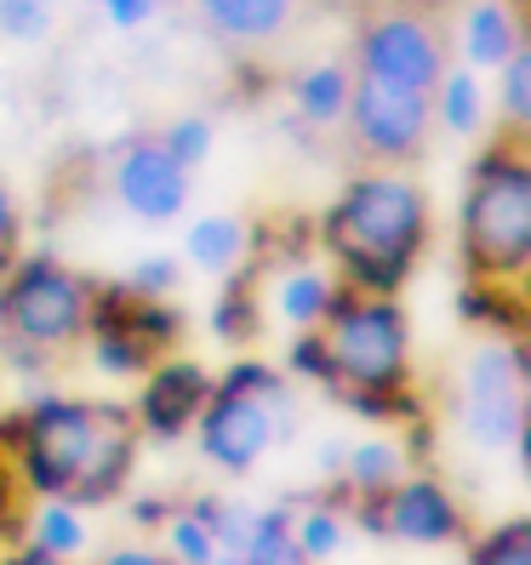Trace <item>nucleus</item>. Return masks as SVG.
<instances>
[{
	"mask_svg": "<svg viewBox=\"0 0 531 565\" xmlns=\"http://www.w3.org/2000/svg\"><path fill=\"white\" fill-rule=\"evenodd\" d=\"M144 428L120 401H41L0 423V457L35 503L109 509L138 475Z\"/></svg>",
	"mask_w": 531,
	"mask_h": 565,
	"instance_id": "1",
	"label": "nucleus"
},
{
	"mask_svg": "<svg viewBox=\"0 0 531 565\" xmlns=\"http://www.w3.org/2000/svg\"><path fill=\"white\" fill-rule=\"evenodd\" d=\"M297 360L367 417H401L412 406V320L394 291L338 280L309 320Z\"/></svg>",
	"mask_w": 531,
	"mask_h": 565,
	"instance_id": "2",
	"label": "nucleus"
},
{
	"mask_svg": "<svg viewBox=\"0 0 531 565\" xmlns=\"http://www.w3.org/2000/svg\"><path fill=\"white\" fill-rule=\"evenodd\" d=\"M428 235H435V212H428V189L412 172H354L320 217V246L331 269L360 291L401 297L428 252Z\"/></svg>",
	"mask_w": 531,
	"mask_h": 565,
	"instance_id": "3",
	"label": "nucleus"
},
{
	"mask_svg": "<svg viewBox=\"0 0 531 565\" xmlns=\"http://www.w3.org/2000/svg\"><path fill=\"white\" fill-rule=\"evenodd\" d=\"M457 263L475 291H503L531 275V143L491 138L457 201Z\"/></svg>",
	"mask_w": 531,
	"mask_h": 565,
	"instance_id": "4",
	"label": "nucleus"
},
{
	"mask_svg": "<svg viewBox=\"0 0 531 565\" xmlns=\"http://www.w3.org/2000/svg\"><path fill=\"white\" fill-rule=\"evenodd\" d=\"M104 286L57 257H18L0 275V349L23 365H57L86 349Z\"/></svg>",
	"mask_w": 531,
	"mask_h": 565,
	"instance_id": "5",
	"label": "nucleus"
},
{
	"mask_svg": "<svg viewBox=\"0 0 531 565\" xmlns=\"http://www.w3.org/2000/svg\"><path fill=\"white\" fill-rule=\"evenodd\" d=\"M349 70L401 86L417 97H446V81L457 75V18L383 7V0H354L349 29Z\"/></svg>",
	"mask_w": 531,
	"mask_h": 565,
	"instance_id": "6",
	"label": "nucleus"
},
{
	"mask_svg": "<svg viewBox=\"0 0 531 565\" xmlns=\"http://www.w3.org/2000/svg\"><path fill=\"white\" fill-rule=\"evenodd\" d=\"M338 126H343V149L354 160V172H417L440 138V97L367 81L343 63Z\"/></svg>",
	"mask_w": 531,
	"mask_h": 565,
	"instance_id": "7",
	"label": "nucleus"
},
{
	"mask_svg": "<svg viewBox=\"0 0 531 565\" xmlns=\"http://www.w3.org/2000/svg\"><path fill=\"white\" fill-rule=\"evenodd\" d=\"M275 377L269 372H235L229 383H212L194 435L201 451L229 475H246L252 462L275 446Z\"/></svg>",
	"mask_w": 531,
	"mask_h": 565,
	"instance_id": "8",
	"label": "nucleus"
},
{
	"mask_svg": "<svg viewBox=\"0 0 531 565\" xmlns=\"http://www.w3.org/2000/svg\"><path fill=\"white\" fill-rule=\"evenodd\" d=\"M183 7L229 63L280 57L309 18V0H183Z\"/></svg>",
	"mask_w": 531,
	"mask_h": 565,
	"instance_id": "9",
	"label": "nucleus"
},
{
	"mask_svg": "<svg viewBox=\"0 0 531 565\" xmlns=\"http://www.w3.org/2000/svg\"><path fill=\"white\" fill-rule=\"evenodd\" d=\"M463 428L486 451H503L520 440V360L514 343H486L475 349L463 372Z\"/></svg>",
	"mask_w": 531,
	"mask_h": 565,
	"instance_id": "10",
	"label": "nucleus"
},
{
	"mask_svg": "<svg viewBox=\"0 0 531 565\" xmlns=\"http://www.w3.org/2000/svg\"><path fill=\"white\" fill-rule=\"evenodd\" d=\"M378 531L417 548H440V543H457L469 531V520H463L457 497L435 475H401L378 497Z\"/></svg>",
	"mask_w": 531,
	"mask_h": 565,
	"instance_id": "11",
	"label": "nucleus"
},
{
	"mask_svg": "<svg viewBox=\"0 0 531 565\" xmlns=\"http://www.w3.org/2000/svg\"><path fill=\"white\" fill-rule=\"evenodd\" d=\"M115 194L131 217H172L189 201V166L172 154L166 138H144L115 154Z\"/></svg>",
	"mask_w": 531,
	"mask_h": 565,
	"instance_id": "12",
	"label": "nucleus"
},
{
	"mask_svg": "<svg viewBox=\"0 0 531 565\" xmlns=\"http://www.w3.org/2000/svg\"><path fill=\"white\" fill-rule=\"evenodd\" d=\"M144 394H138V406H131V417H138V428L149 440H178L194 428V417H201L206 406V394H212V377L201 372V365H189V360H160L144 372Z\"/></svg>",
	"mask_w": 531,
	"mask_h": 565,
	"instance_id": "13",
	"label": "nucleus"
},
{
	"mask_svg": "<svg viewBox=\"0 0 531 565\" xmlns=\"http://www.w3.org/2000/svg\"><path fill=\"white\" fill-rule=\"evenodd\" d=\"M497 70H503V81H497V138L531 143V18L520 23L514 46Z\"/></svg>",
	"mask_w": 531,
	"mask_h": 565,
	"instance_id": "14",
	"label": "nucleus"
},
{
	"mask_svg": "<svg viewBox=\"0 0 531 565\" xmlns=\"http://www.w3.org/2000/svg\"><path fill=\"white\" fill-rule=\"evenodd\" d=\"M29 543L57 554V559H75L86 548V520L75 503H41L35 514H29Z\"/></svg>",
	"mask_w": 531,
	"mask_h": 565,
	"instance_id": "15",
	"label": "nucleus"
},
{
	"mask_svg": "<svg viewBox=\"0 0 531 565\" xmlns=\"http://www.w3.org/2000/svg\"><path fill=\"white\" fill-rule=\"evenodd\" d=\"M469 565H531V514L486 525L469 543Z\"/></svg>",
	"mask_w": 531,
	"mask_h": 565,
	"instance_id": "16",
	"label": "nucleus"
},
{
	"mask_svg": "<svg viewBox=\"0 0 531 565\" xmlns=\"http://www.w3.org/2000/svg\"><path fill=\"white\" fill-rule=\"evenodd\" d=\"M246 565H304L297 554V537H291V514L286 509H269V514H252V537H246Z\"/></svg>",
	"mask_w": 531,
	"mask_h": 565,
	"instance_id": "17",
	"label": "nucleus"
},
{
	"mask_svg": "<svg viewBox=\"0 0 531 565\" xmlns=\"http://www.w3.org/2000/svg\"><path fill=\"white\" fill-rule=\"evenodd\" d=\"M406 475V462H401V451L394 446H383V440H367V446H354V457H349V491L354 497H383L394 480Z\"/></svg>",
	"mask_w": 531,
	"mask_h": 565,
	"instance_id": "18",
	"label": "nucleus"
},
{
	"mask_svg": "<svg viewBox=\"0 0 531 565\" xmlns=\"http://www.w3.org/2000/svg\"><path fill=\"white\" fill-rule=\"evenodd\" d=\"M166 554H172V565H212L217 554V537H212V503L189 509L172 520V531H166Z\"/></svg>",
	"mask_w": 531,
	"mask_h": 565,
	"instance_id": "19",
	"label": "nucleus"
},
{
	"mask_svg": "<svg viewBox=\"0 0 531 565\" xmlns=\"http://www.w3.org/2000/svg\"><path fill=\"white\" fill-rule=\"evenodd\" d=\"M291 537H297V554H304V565H320L326 554H338L343 543V520L331 509H315L304 520H291Z\"/></svg>",
	"mask_w": 531,
	"mask_h": 565,
	"instance_id": "20",
	"label": "nucleus"
},
{
	"mask_svg": "<svg viewBox=\"0 0 531 565\" xmlns=\"http://www.w3.org/2000/svg\"><path fill=\"white\" fill-rule=\"evenodd\" d=\"M23 537H29V491L12 462L0 457V548H12Z\"/></svg>",
	"mask_w": 531,
	"mask_h": 565,
	"instance_id": "21",
	"label": "nucleus"
},
{
	"mask_svg": "<svg viewBox=\"0 0 531 565\" xmlns=\"http://www.w3.org/2000/svg\"><path fill=\"white\" fill-rule=\"evenodd\" d=\"M514 360H520V469L531 480V326H520V338H514Z\"/></svg>",
	"mask_w": 531,
	"mask_h": 565,
	"instance_id": "22",
	"label": "nucleus"
},
{
	"mask_svg": "<svg viewBox=\"0 0 531 565\" xmlns=\"http://www.w3.org/2000/svg\"><path fill=\"white\" fill-rule=\"evenodd\" d=\"M18 246H23V206H18V194L7 189V178H0V275L23 257Z\"/></svg>",
	"mask_w": 531,
	"mask_h": 565,
	"instance_id": "23",
	"label": "nucleus"
},
{
	"mask_svg": "<svg viewBox=\"0 0 531 565\" xmlns=\"http://www.w3.org/2000/svg\"><path fill=\"white\" fill-rule=\"evenodd\" d=\"M223 241H235V228L229 223H206V228H194V257L201 263H223L229 257V246Z\"/></svg>",
	"mask_w": 531,
	"mask_h": 565,
	"instance_id": "24",
	"label": "nucleus"
},
{
	"mask_svg": "<svg viewBox=\"0 0 531 565\" xmlns=\"http://www.w3.org/2000/svg\"><path fill=\"white\" fill-rule=\"evenodd\" d=\"M97 565H172V554H166V548H138V543H126V548H109Z\"/></svg>",
	"mask_w": 531,
	"mask_h": 565,
	"instance_id": "25",
	"label": "nucleus"
},
{
	"mask_svg": "<svg viewBox=\"0 0 531 565\" xmlns=\"http://www.w3.org/2000/svg\"><path fill=\"white\" fill-rule=\"evenodd\" d=\"M0 565H70V559H57V554H46V548H35V543H12V548H0Z\"/></svg>",
	"mask_w": 531,
	"mask_h": 565,
	"instance_id": "26",
	"label": "nucleus"
},
{
	"mask_svg": "<svg viewBox=\"0 0 531 565\" xmlns=\"http://www.w3.org/2000/svg\"><path fill=\"white\" fill-rule=\"evenodd\" d=\"M383 7H412V12H435V18H457L469 0H383Z\"/></svg>",
	"mask_w": 531,
	"mask_h": 565,
	"instance_id": "27",
	"label": "nucleus"
},
{
	"mask_svg": "<svg viewBox=\"0 0 531 565\" xmlns=\"http://www.w3.org/2000/svg\"><path fill=\"white\" fill-rule=\"evenodd\" d=\"M514 303H520V309H525V326H531V275H525V280H520V286H514Z\"/></svg>",
	"mask_w": 531,
	"mask_h": 565,
	"instance_id": "28",
	"label": "nucleus"
}]
</instances>
